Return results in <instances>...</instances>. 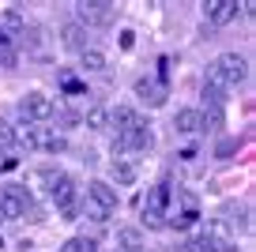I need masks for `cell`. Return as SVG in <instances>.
Instances as JSON below:
<instances>
[{
    "label": "cell",
    "instance_id": "cell-1",
    "mask_svg": "<svg viewBox=\"0 0 256 252\" xmlns=\"http://www.w3.org/2000/svg\"><path fill=\"white\" fill-rule=\"evenodd\" d=\"M245 79H248V60L241 53H222V56H215L211 68H208V83L211 87H222V90L241 87Z\"/></svg>",
    "mask_w": 256,
    "mask_h": 252
},
{
    "label": "cell",
    "instance_id": "cell-2",
    "mask_svg": "<svg viewBox=\"0 0 256 252\" xmlns=\"http://www.w3.org/2000/svg\"><path fill=\"white\" fill-rule=\"evenodd\" d=\"M38 181H42V188H46V196L53 200L56 211L68 207V204H76V181H72V174L53 170V166H42V170H38Z\"/></svg>",
    "mask_w": 256,
    "mask_h": 252
},
{
    "label": "cell",
    "instance_id": "cell-3",
    "mask_svg": "<svg viewBox=\"0 0 256 252\" xmlns=\"http://www.w3.org/2000/svg\"><path fill=\"white\" fill-rule=\"evenodd\" d=\"M151 147H154V132H151L147 120H136L132 128L117 132V140H113V150H128V154H144Z\"/></svg>",
    "mask_w": 256,
    "mask_h": 252
},
{
    "label": "cell",
    "instance_id": "cell-4",
    "mask_svg": "<svg viewBox=\"0 0 256 252\" xmlns=\"http://www.w3.org/2000/svg\"><path fill=\"white\" fill-rule=\"evenodd\" d=\"M53 113H56V106H53V98H49L46 90H30V94L19 102V117H23V124H46Z\"/></svg>",
    "mask_w": 256,
    "mask_h": 252
},
{
    "label": "cell",
    "instance_id": "cell-5",
    "mask_svg": "<svg viewBox=\"0 0 256 252\" xmlns=\"http://www.w3.org/2000/svg\"><path fill=\"white\" fill-rule=\"evenodd\" d=\"M76 23L80 26H110L113 23V4H106V0H83V4H76Z\"/></svg>",
    "mask_w": 256,
    "mask_h": 252
},
{
    "label": "cell",
    "instance_id": "cell-6",
    "mask_svg": "<svg viewBox=\"0 0 256 252\" xmlns=\"http://www.w3.org/2000/svg\"><path fill=\"white\" fill-rule=\"evenodd\" d=\"M87 204H94L98 211L113 214V211L120 207V196H117V188H113L110 181H90V184H87Z\"/></svg>",
    "mask_w": 256,
    "mask_h": 252
},
{
    "label": "cell",
    "instance_id": "cell-7",
    "mask_svg": "<svg viewBox=\"0 0 256 252\" xmlns=\"http://www.w3.org/2000/svg\"><path fill=\"white\" fill-rule=\"evenodd\" d=\"M204 16H208L211 26H226L241 16V4L238 0H211V4H204Z\"/></svg>",
    "mask_w": 256,
    "mask_h": 252
},
{
    "label": "cell",
    "instance_id": "cell-8",
    "mask_svg": "<svg viewBox=\"0 0 256 252\" xmlns=\"http://www.w3.org/2000/svg\"><path fill=\"white\" fill-rule=\"evenodd\" d=\"M166 207H170V184L162 181V184H154V188L147 192L144 214H147V218H162V214H166Z\"/></svg>",
    "mask_w": 256,
    "mask_h": 252
},
{
    "label": "cell",
    "instance_id": "cell-9",
    "mask_svg": "<svg viewBox=\"0 0 256 252\" xmlns=\"http://www.w3.org/2000/svg\"><path fill=\"white\" fill-rule=\"evenodd\" d=\"M136 94H140V102H147V106H166V83H158V79H136Z\"/></svg>",
    "mask_w": 256,
    "mask_h": 252
},
{
    "label": "cell",
    "instance_id": "cell-10",
    "mask_svg": "<svg viewBox=\"0 0 256 252\" xmlns=\"http://www.w3.org/2000/svg\"><path fill=\"white\" fill-rule=\"evenodd\" d=\"M204 237H208L211 244H215V248H226V244H234V226L226 218H208V230H204Z\"/></svg>",
    "mask_w": 256,
    "mask_h": 252
},
{
    "label": "cell",
    "instance_id": "cell-11",
    "mask_svg": "<svg viewBox=\"0 0 256 252\" xmlns=\"http://www.w3.org/2000/svg\"><path fill=\"white\" fill-rule=\"evenodd\" d=\"M60 42L68 49H76V53H83V49H90V34H87V26H80L72 19V23H64L60 26Z\"/></svg>",
    "mask_w": 256,
    "mask_h": 252
},
{
    "label": "cell",
    "instance_id": "cell-12",
    "mask_svg": "<svg viewBox=\"0 0 256 252\" xmlns=\"http://www.w3.org/2000/svg\"><path fill=\"white\" fill-rule=\"evenodd\" d=\"M110 174H113V181H117V184H136V177H140V166L132 162V158L117 154V158H113V166H110Z\"/></svg>",
    "mask_w": 256,
    "mask_h": 252
},
{
    "label": "cell",
    "instance_id": "cell-13",
    "mask_svg": "<svg viewBox=\"0 0 256 252\" xmlns=\"http://www.w3.org/2000/svg\"><path fill=\"white\" fill-rule=\"evenodd\" d=\"M200 128H204L200 110H177V117H174V132H181V136H196Z\"/></svg>",
    "mask_w": 256,
    "mask_h": 252
},
{
    "label": "cell",
    "instance_id": "cell-14",
    "mask_svg": "<svg viewBox=\"0 0 256 252\" xmlns=\"http://www.w3.org/2000/svg\"><path fill=\"white\" fill-rule=\"evenodd\" d=\"M144 234L136 226H120L117 230V252H144Z\"/></svg>",
    "mask_w": 256,
    "mask_h": 252
},
{
    "label": "cell",
    "instance_id": "cell-15",
    "mask_svg": "<svg viewBox=\"0 0 256 252\" xmlns=\"http://www.w3.org/2000/svg\"><path fill=\"white\" fill-rule=\"evenodd\" d=\"M26 30V16L19 8H4L0 12V34H23Z\"/></svg>",
    "mask_w": 256,
    "mask_h": 252
},
{
    "label": "cell",
    "instance_id": "cell-16",
    "mask_svg": "<svg viewBox=\"0 0 256 252\" xmlns=\"http://www.w3.org/2000/svg\"><path fill=\"white\" fill-rule=\"evenodd\" d=\"M80 120L87 128H94V132H102V128L110 124V110H106V106H87V113H83Z\"/></svg>",
    "mask_w": 256,
    "mask_h": 252
},
{
    "label": "cell",
    "instance_id": "cell-17",
    "mask_svg": "<svg viewBox=\"0 0 256 252\" xmlns=\"http://www.w3.org/2000/svg\"><path fill=\"white\" fill-rule=\"evenodd\" d=\"M80 64H83V72H106V53L90 46V49L80 53Z\"/></svg>",
    "mask_w": 256,
    "mask_h": 252
},
{
    "label": "cell",
    "instance_id": "cell-18",
    "mask_svg": "<svg viewBox=\"0 0 256 252\" xmlns=\"http://www.w3.org/2000/svg\"><path fill=\"white\" fill-rule=\"evenodd\" d=\"M110 120L117 124V132H124V128H132L140 117H136V110H132V106H117V110H110Z\"/></svg>",
    "mask_w": 256,
    "mask_h": 252
},
{
    "label": "cell",
    "instance_id": "cell-19",
    "mask_svg": "<svg viewBox=\"0 0 256 252\" xmlns=\"http://www.w3.org/2000/svg\"><path fill=\"white\" fill-rule=\"evenodd\" d=\"M60 252H98V241L94 237H72Z\"/></svg>",
    "mask_w": 256,
    "mask_h": 252
},
{
    "label": "cell",
    "instance_id": "cell-20",
    "mask_svg": "<svg viewBox=\"0 0 256 252\" xmlns=\"http://www.w3.org/2000/svg\"><path fill=\"white\" fill-rule=\"evenodd\" d=\"M181 252H218V248L208 241V237H188V241L181 244Z\"/></svg>",
    "mask_w": 256,
    "mask_h": 252
},
{
    "label": "cell",
    "instance_id": "cell-21",
    "mask_svg": "<svg viewBox=\"0 0 256 252\" xmlns=\"http://www.w3.org/2000/svg\"><path fill=\"white\" fill-rule=\"evenodd\" d=\"M53 117L60 120L56 128H80V124H83V120H80V113H76V110H60V113H53Z\"/></svg>",
    "mask_w": 256,
    "mask_h": 252
},
{
    "label": "cell",
    "instance_id": "cell-22",
    "mask_svg": "<svg viewBox=\"0 0 256 252\" xmlns=\"http://www.w3.org/2000/svg\"><path fill=\"white\" fill-rule=\"evenodd\" d=\"M238 147H241V140H234V136H230V140H218L215 154H218V158H230V154H234V150H238Z\"/></svg>",
    "mask_w": 256,
    "mask_h": 252
},
{
    "label": "cell",
    "instance_id": "cell-23",
    "mask_svg": "<svg viewBox=\"0 0 256 252\" xmlns=\"http://www.w3.org/2000/svg\"><path fill=\"white\" fill-rule=\"evenodd\" d=\"M12 143H16V128L8 120H0V147H12Z\"/></svg>",
    "mask_w": 256,
    "mask_h": 252
},
{
    "label": "cell",
    "instance_id": "cell-24",
    "mask_svg": "<svg viewBox=\"0 0 256 252\" xmlns=\"http://www.w3.org/2000/svg\"><path fill=\"white\" fill-rule=\"evenodd\" d=\"M64 94H87V87H83V83H80V79H64Z\"/></svg>",
    "mask_w": 256,
    "mask_h": 252
},
{
    "label": "cell",
    "instance_id": "cell-25",
    "mask_svg": "<svg viewBox=\"0 0 256 252\" xmlns=\"http://www.w3.org/2000/svg\"><path fill=\"white\" fill-rule=\"evenodd\" d=\"M83 211H87V214H90L94 222H106V218H110V214H106V211H98L94 204H83Z\"/></svg>",
    "mask_w": 256,
    "mask_h": 252
},
{
    "label": "cell",
    "instance_id": "cell-26",
    "mask_svg": "<svg viewBox=\"0 0 256 252\" xmlns=\"http://www.w3.org/2000/svg\"><path fill=\"white\" fill-rule=\"evenodd\" d=\"M218 252H241V248H234V244H226V248H218Z\"/></svg>",
    "mask_w": 256,
    "mask_h": 252
},
{
    "label": "cell",
    "instance_id": "cell-27",
    "mask_svg": "<svg viewBox=\"0 0 256 252\" xmlns=\"http://www.w3.org/2000/svg\"><path fill=\"white\" fill-rule=\"evenodd\" d=\"M4 42H8V34H0V46H4Z\"/></svg>",
    "mask_w": 256,
    "mask_h": 252
},
{
    "label": "cell",
    "instance_id": "cell-28",
    "mask_svg": "<svg viewBox=\"0 0 256 252\" xmlns=\"http://www.w3.org/2000/svg\"><path fill=\"white\" fill-rule=\"evenodd\" d=\"M0 222H4V214H0Z\"/></svg>",
    "mask_w": 256,
    "mask_h": 252
}]
</instances>
